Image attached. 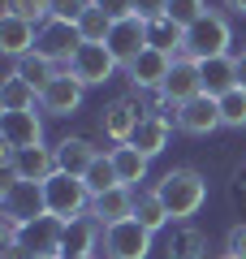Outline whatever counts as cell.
Here are the masks:
<instances>
[{
  "instance_id": "277c9868",
  "label": "cell",
  "mask_w": 246,
  "mask_h": 259,
  "mask_svg": "<svg viewBox=\"0 0 246 259\" xmlns=\"http://www.w3.org/2000/svg\"><path fill=\"white\" fill-rule=\"evenodd\" d=\"M0 212H5V221H9V225H30V221H39V216H48L44 186L9 177V182L0 186Z\"/></svg>"
},
{
  "instance_id": "2e32d148",
  "label": "cell",
  "mask_w": 246,
  "mask_h": 259,
  "mask_svg": "<svg viewBox=\"0 0 246 259\" xmlns=\"http://www.w3.org/2000/svg\"><path fill=\"white\" fill-rule=\"evenodd\" d=\"M173 61H177V56L160 52V48H147V52L126 69V78L138 87V91H164L169 74H173Z\"/></svg>"
},
{
  "instance_id": "ab89813d",
  "label": "cell",
  "mask_w": 246,
  "mask_h": 259,
  "mask_svg": "<svg viewBox=\"0 0 246 259\" xmlns=\"http://www.w3.org/2000/svg\"><path fill=\"white\" fill-rule=\"evenodd\" d=\"M216 259H237V255H229V250H220V255H216Z\"/></svg>"
},
{
  "instance_id": "e575fe53",
  "label": "cell",
  "mask_w": 246,
  "mask_h": 259,
  "mask_svg": "<svg viewBox=\"0 0 246 259\" xmlns=\"http://www.w3.org/2000/svg\"><path fill=\"white\" fill-rule=\"evenodd\" d=\"M134 18H143V22L169 18V0H134Z\"/></svg>"
},
{
  "instance_id": "cb8c5ba5",
  "label": "cell",
  "mask_w": 246,
  "mask_h": 259,
  "mask_svg": "<svg viewBox=\"0 0 246 259\" xmlns=\"http://www.w3.org/2000/svg\"><path fill=\"white\" fill-rule=\"evenodd\" d=\"M108 156H112V168H117L121 186H130V190H134L138 182H147V164H151V160H147L134 143H121V147H112Z\"/></svg>"
},
{
  "instance_id": "52a82bcc",
  "label": "cell",
  "mask_w": 246,
  "mask_h": 259,
  "mask_svg": "<svg viewBox=\"0 0 246 259\" xmlns=\"http://www.w3.org/2000/svg\"><path fill=\"white\" fill-rule=\"evenodd\" d=\"M194 95H203V69H199L194 56H177V61H173V74H169V82H164V91H160L164 112H173V117H177V108L190 104Z\"/></svg>"
},
{
  "instance_id": "8d00e7d4",
  "label": "cell",
  "mask_w": 246,
  "mask_h": 259,
  "mask_svg": "<svg viewBox=\"0 0 246 259\" xmlns=\"http://www.w3.org/2000/svg\"><path fill=\"white\" fill-rule=\"evenodd\" d=\"M225 250H229V255H237V259H246V225H233V229H229Z\"/></svg>"
},
{
  "instance_id": "f1b7e54d",
  "label": "cell",
  "mask_w": 246,
  "mask_h": 259,
  "mask_svg": "<svg viewBox=\"0 0 246 259\" xmlns=\"http://www.w3.org/2000/svg\"><path fill=\"white\" fill-rule=\"evenodd\" d=\"M134 221L143 225V229H164V225L173 221V216H169V207L160 203V194L155 190H147V194H138V207H134Z\"/></svg>"
},
{
  "instance_id": "9a60e30c",
  "label": "cell",
  "mask_w": 246,
  "mask_h": 259,
  "mask_svg": "<svg viewBox=\"0 0 246 259\" xmlns=\"http://www.w3.org/2000/svg\"><path fill=\"white\" fill-rule=\"evenodd\" d=\"M220 125H225V121H220V100L216 95H194L190 104L177 108V130H182V134L203 139V134H212V130H220Z\"/></svg>"
},
{
  "instance_id": "ffe728a7",
  "label": "cell",
  "mask_w": 246,
  "mask_h": 259,
  "mask_svg": "<svg viewBox=\"0 0 246 259\" xmlns=\"http://www.w3.org/2000/svg\"><path fill=\"white\" fill-rule=\"evenodd\" d=\"M52 151H56V168H61V173H69V177H87V168H91L95 156H100L87 139H61Z\"/></svg>"
},
{
  "instance_id": "60d3db41",
  "label": "cell",
  "mask_w": 246,
  "mask_h": 259,
  "mask_svg": "<svg viewBox=\"0 0 246 259\" xmlns=\"http://www.w3.org/2000/svg\"><path fill=\"white\" fill-rule=\"evenodd\" d=\"M35 259H65V255H35Z\"/></svg>"
},
{
  "instance_id": "5bb4252c",
  "label": "cell",
  "mask_w": 246,
  "mask_h": 259,
  "mask_svg": "<svg viewBox=\"0 0 246 259\" xmlns=\"http://www.w3.org/2000/svg\"><path fill=\"white\" fill-rule=\"evenodd\" d=\"M82 91H87V87H82L78 78L69 74V69H61V74H56L52 82L44 87V95H39V108H44L48 117H73V112L82 108Z\"/></svg>"
},
{
  "instance_id": "4dcf8cb0",
  "label": "cell",
  "mask_w": 246,
  "mask_h": 259,
  "mask_svg": "<svg viewBox=\"0 0 246 259\" xmlns=\"http://www.w3.org/2000/svg\"><path fill=\"white\" fill-rule=\"evenodd\" d=\"M5 18H22V22L44 26L52 18V0H5Z\"/></svg>"
},
{
  "instance_id": "3957f363",
  "label": "cell",
  "mask_w": 246,
  "mask_h": 259,
  "mask_svg": "<svg viewBox=\"0 0 246 259\" xmlns=\"http://www.w3.org/2000/svg\"><path fill=\"white\" fill-rule=\"evenodd\" d=\"M229 44H233V30H229L225 13H203L190 30H186V44L182 52L194 56V61H212V56H229Z\"/></svg>"
},
{
  "instance_id": "6da1fadb",
  "label": "cell",
  "mask_w": 246,
  "mask_h": 259,
  "mask_svg": "<svg viewBox=\"0 0 246 259\" xmlns=\"http://www.w3.org/2000/svg\"><path fill=\"white\" fill-rule=\"evenodd\" d=\"M155 194H160V203L169 207L173 221H190L199 216V207L208 203V177L199 168H169V173L155 182Z\"/></svg>"
},
{
  "instance_id": "7402d4cb",
  "label": "cell",
  "mask_w": 246,
  "mask_h": 259,
  "mask_svg": "<svg viewBox=\"0 0 246 259\" xmlns=\"http://www.w3.org/2000/svg\"><path fill=\"white\" fill-rule=\"evenodd\" d=\"M169 134H173V121L164 117V112H147V121L138 125V134H134V147L143 151L147 160H155L164 147H169Z\"/></svg>"
},
{
  "instance_id": "83f0119b",
  "label": "cell",
  "mask_w": 246,
  "mask_h": 259,
  "mask_svg": "<svg viewBox=\"0 0 246 259\" xmlns=\"http://www.w3.org/2000/svg\"><path fill=\"white\" fill-rule=\"evenodd\" d=\"M147 44H151V48H160V52H169V56H173L177 48L186 44V30L177 26V22H169V18H155V22H147Z\"/></svg>"
},
{
  "instance_id": "f35d334b",
  "label": "cell",
  "mask_w": 246,
  "mask_h": 259,
  "mask_svg": "<svg viewBox=\"0 0 246 259\" xmlns=\"http://www.w3.org/2000/svg\"><path fill=\"white\" fill-rule=\"evenodd\" d=\"M229 13H237V18H246V0H220Z\"/></svg>"
},
{
  "instance_id": "30bf717a",
  "label": "cell",
  "mask_w": 246,
  "mask_h": 259,
  "mask_svg": "<svg viewBox=\"0 0 246 259\" xmlns=\"http://www.w3.org/2000/svg\"><path fill=\"white\" fill-rule=\"evenodd\" d=\"M61 238H65V221H56V216H39L30 225H18V233H13V242L26 250V259L61 255Z\"/></svg>"
},
{
  "instance_id": "ac0fdd59",
  "label": "cell",
  "mask_w": 246,
  "mask_h": 259,
  "mask_svg": "<svg viewBox=\"0 0 246 259\" xmlns=\"http://www.w3.org/2000/svg\"><path fill=\"white\" fill-rule=\"evenodd\" d=\"M35 48H39V26L35 22L5 18V13H0V52L13 56V61H22V56H30Z\"/></svg>"
},
{
  "instance_id": "603a6c76",
  "label": "cell",
  "mask_w": 246,
  "mask_h": 259,
  "mask_svg": "<svg viewBox=\"0 0 246 259\" xmlns=\"http://www.w3.org/2000/svg\"><path fill=\"white\" fill-rule=\"evenodd\" d=\"M39 108V87H30L26 78L13 69L9 78H5V87H0V112H30Z\"/></svg>"
},
{
  "instance_id": "8fae6325",
  "label": "cell",
  "mask_w": 246,
  "mask_h": 259,
  "mask_svg": "<svg viewBox=\"0 0 246 259\" xmlns=\"http://www.w3.org/2000/svg\"><path fill=\"white\" fill-rule=\"evenodd\" d=\"M78 48H82L78 22H61V18H48L44 26H39V48H35V52H44L48 61H56V65L65 61V65H69Z\"/></svg>"
},
{
  "instance_id": "44dd1931",
  "label": "cell",
  "mask_w": 246,
  "mask_h": 259,
  "mask_svg": "<svg viewBox=\"0 0 246 259\" xmlns=\"http://www.w3.org/2000/svg\"><path fill=\"white\" fill-rule=\"evenodd\" d=\"M203 69V95H229L237 91V69H233V52L229 56H212V61H199Z\"/></svg>"
},
{
  "instance_id": "7a4b0ae2",
  "label": "cell",
  "mask_w": 246,
  "mask_h": 259,
  "mask_svg": "<svg viewBox=\"0 0 246 259\" xmlns=\"http://www.w3.org/2000/svg\"><path fill=\"white\" fill-rule=\"evenodd\" d=\"M44 194H48V216H56V221H65V225L91 212V190H87L82 177L52 173L44 182Z\"/></svg>"
},
{
  "instance_id": "9c48e42d",
  "label": "cell",
  "mask_w": 246,
  "mask_h": 259,
  "mask_svg": "<svg viewBox=\"0 0 246 259\" xmlns=\"http://www.w3.org/2000/svg\"><path fill=\"white\" fill-rule=\"evenodd\" d=\"M5 173L18 177V182H39L44 186L52 173H61L56 168V151L52 147H26V151H9L5 147Z\"/></svg>"
},
{
  "instance_id": "d4e9b609",
  "label": "cell",
  "mask_w": 246,
  "mask_h": 259,
  "mask_svg": "<svg viewBox=\"0 0 246 259\" xmlns=\"http://www.w3.org/2000/svg\"><path fill=\"white\" fill-rule=\"evenodd\" d=\"M13 69H18L30 87H39V95H44V87L61 74V69H56V61H48L44 52H30V56H22V61H13Z\"/></svg>"
},
{
  "instance_id": "5b68a950",
  "label": "cell",
  "mask_w": 246,
  "mask_h": 259,
  "mask_svg": "<svg viewBox=\"0 0 246 259\" xmlns=\"http://www.w3.org/2000/svg\"><path fill=\"white\" fill-rule=\"evenodd\" d=\"M65 69H69L82 87H104V82H112V78H117L121 65H117V56L108 52V44H82Z\"/></svg>"
},
{
  "instance_id": "8992f818",
  "label": "cell",
  "mask_w": 246,
  "mask_h": 259,
  "mask_svg": "<svg viewBox=\"0 0 246 259\" xmlns=\"http://www.w3.org/2000/svg\"><path fill=\"white\" fill-rule=\"evenodd\" d=\"M143 121H147V108L134 100V95H117V100L100 112L104 139H112L117 147H121V143H134V134H138V125H143Z\"/></svg>"
},
{
  "instance_id": "7c38bea8",
  "label": "cell",
  "mask_w": 246,
  "mask_h": 259,
  "mask_svg": "<svg viewBox=\"0 0 246 259\" xmlns=\"http://www.w3.org/2000/svg\"><path fill=\"white\" fill-rule=\"evenodd\" d=\"M147 48H151V44H147V22H143V18H121V22H112L108 52L117 56L121 69H130V65H134Z\"/></svg>"
},
{
  "instance_id": "ba28073f",
  "label": "cell",
  "mask_w": 246,
  "mask_h": 259,
  "mask_svg": "<svg viewBox=\"0 0 246 259\" xmlns=\"http://www.w3.org/2000/svg\"><path fill=\"white\" fill-rule=\"evenodd\" d=\"M100 242H104V255L108 259H147L151 255V229H143L134 216L121 221V225H108Z\"/></svg>"
},
{
  "instance_id": "d6a6232c",
  "label": "cell",
  "mask_w": 246,
  "mask_h": 259,
  "mask_svg": "<svg viewBox=\"0 0 246 259\" xmlns=\"http://www.w3.org/2000/svg\"><path fill=\"white\" fill-rule=\"evenodd\" d=\"M203 13H208V5H203V0H169V22H177L182 30H190Z\"/></svg>"
},
{
  "instance_id": "74e56055",
  "label": "cell",
  "mask_w": 246,
  "mask_h": 259,
  "mask_svg": "<svg viewBox=\"0 0 246 259\" xmlns=\"http://www.w3.org/2000/svg\"><path fill=\"white\" fill-rule=\"evenodd\" d=\"M233 69H237V91H246V52L233 56Z\"/></svg>"
},
{
  "instance_id": "1f68e13d",
  "label": "cell",
  "mask_w": 246,
  "mask_h": 259,
  "mask_svg": "<svg viewBox=\"0 0 246 259\" xmlns=\"http://www.w3.org/2000/svg\"><path fill=\"white\" fill-rule=\"evenodd\" d=\"M220 121H225L229 130H242L246 125V91L220 95Z\"/></svg>"
},
{
  "instance_id": "4fadbf2b",
  "label": "cell",
  "mask_w": 246,
  "mask_h": 259,
  "mask_svg": "<svg viewBox=\"0 0 246 259\" xmlns=\"http://www.w3.org/2000/svg\"><path fill=\"white\" fill-rule=\"evenodd\" d=\"M0 139H5L9 151L44 147V117L35 108L30 112H0Z\"/></svg>"
},
{
  "instance_id": "d590c367",
  "label": "cell",
  "mask_w": 246,
  "mask_h": 259,
  "mask_svg": "<svg viewBox=\"0 0 246 259\" xmlns=\"http://www.w3.org/2000/svg\"><path fill=\"white\" fill-rule=\"evenodd\" d=\"M104 13H108L112 22H121V18H134V0H95Z\"/></svg>"
},
{
  "instance_id": "484cf974",
  "label": "cell",
  "mask_w": 246,
  "mask_h": 259,
  "mask_svg": "<svg viewBox=\"0 0 246 259\" xmlns=\"http://www.w3.org/2000/svg\"><path fill=\"white\" fill-rule=\"evenodd\" d=\"M82 182H87L91 199H95V194H108V190H117V186H121V177H117V168H112V156H108V151H100V156H95V164L87 168V177H82Z\"/></svg>"
},
{
  "instance_id": "f546056e",
  "label": "cell",
  "mask_w": 246,
  "mask_h": 259,
  "mask_svg": "<svg viewBox=\"0 0 246 259\" xmlns=\"http://www.w3.org/2000/svg\"><path fill=\"white\" fill-rule=\"evenodd\" d=\"M169 259H208V233L199 229H182L169 246Z\"/></svg>"
},
{
  "instance_id": "836d02e7",
  "label": "cell",
  "mask_w": 246,
  "mask_h": 259,
  "mask_svg": "<svg viewBox=\"0 0 246 259\" xmlns=\"http://www.w3.org/2000/svg\"><path fill=\"white\" fill-rule=\"evenodd\" d=\"M87 9H91V0H52V18L61 22H78Z\"/></svg>"
},
{
  "instance_id": "4316f807",
  "label": "cell",
  "mask_w": 246,
  "mask_h": 259,
  "mask_svg": "<svg viewBox=\"0 0 246 259\" xmlns=\"http://www.w3.org/2000/svg\"><path fill=\"white\" fill-rule=\"evenodd\" d=\"M78 35H82V44H108V35H112V18L100 9V5H95V0H91V9L78 18Z\"/></svg>"
},
{
  "instance_id": "b9f144b4",
  "label": "cell",
  "mask_w": 246,
  "mask_h": 259,
  "mask_svg": "<svg viewBox=\"0 0 246 259\" xmlns=\"http://www.w3.org/2000/svg\"><path fill=\"white\" fill-rule=\"evenodd\" d=\"M78 259H95V255H78Z\"/></svg>"
},
{
  "instance_id": "e0dca14e",
  "label": "cell",
  "mask_w": 246,
  "mask_h": 259,
  "mask_svg": "<svg viewBox=\"0 0 246 259\" xmlns=\"http://www.w3.org/2000/svg\"><path fill=\"white\" fill-rule=\"evenodd\" d=\"M134 207H138L134 190H130V186H117V190H108V194H95L87 216H95V221H100V229H108V225L130 221V216H134Z\"/></svg>"
},
{
  "instance_id": "d6986e66",
  "label": "cell",
  "mask_w": 246,
  "mask_h": 259,
  "mask_svg": "<svg viewBox=\"0 0 246 259\" xmlns=\"http://www.w3.org/2000/svg\"><path fill=\"white\" fill-rule=\"evenodd\" d=\"M104 229L95 216H78V221L65 225V238H61V255L65 259H78V255H95V246H100Z\"/></svg>"
}]
</instances>
